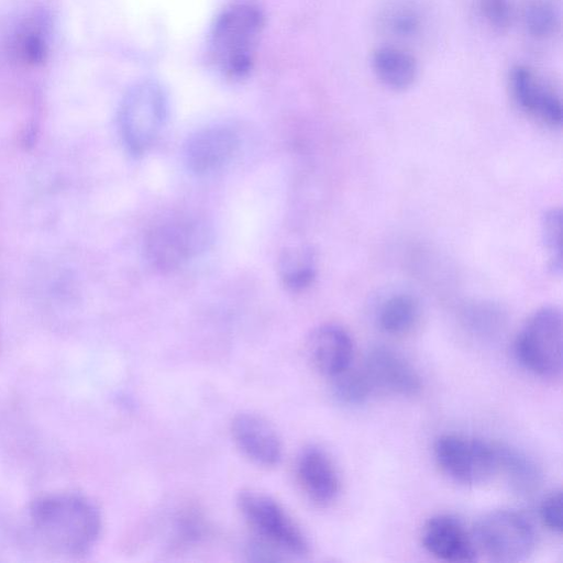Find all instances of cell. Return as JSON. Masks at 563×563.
Here are the masks:
<instances>
[{"mask_svg":"<svg viewBox=\"0 0 563 563\" xmlns=\"http://www.w3.org/2000/svg\"><path fill=\"white\" fill-rule=\"evenodd\" d=\"M514 354L522 367L543 377L555 378L562 372V314L547 306L533 312L518 332Z\"/></svg>","mask_w":563,"mask_h":563,"instance_id":"5","label":"cell"},{"mask_svg":"<svg viewBox=\"0 0 563 563\" xmlns=\"http://www.w3.org/2000/svg\"><path fill=\"white\" fill-rule=\"evenodd\" d=\"M478 12L495 32H506L514 19L512 0H477Z\"/></svg>","mask_w":563,"mask_h":563,"instance_id":"24","label":"cell"},{"mask_svg":"<svg viewBox=\"0 0 563 563\" xmlns=\"http://www.w3.org/2000/svg\"><path fill=\"white\" fill-rule=\"evenodd\" d=\"M377 19L378 26L387 35L411 40L426 29L428 11L421 0H387Z\"/></svg>","mask_w":563,"mask_h":563,"instance_id":"17","label":"cell"},{"mask_svg":"<svg viewBox=\"0 0 563 563\" xmlns=\"http://www.w3.org/2000/svg\"><path fill=\"white\" fill-rule=\"evenodd\" d=\"M521 21L526 33L538 41H547L556 35L561 27V5L559 0H525Z\"/></svg>","mask_w":563,"mask_h":563,"instance_id":"20","label":"cell"},{"mask_svg":"<svg viewBox=\"0 0 563 563\" xmlns=\"http://www.w3.org/2000/svg\"><path fill=\"white\" fill-rule=\"evenodd\" d=\"M243 518L260 541L279 554L305 556L309 553L307 537L273 497L258 490H242L236 499Z\"/></svg>","mask_w":563,"mask_h":563,"instance_id":"3","label":"cell"},{"mask_svg":"<svg viewBox=\"0 0 563 563\" xmlns=\"http://www.w3.org/2000/svg\"><path fill=\"white\" fill-rule=\"evenodd\" d=\"M35 536L51 550L81 554L98 540L101 516L97 507L78 494H54L36 499L30 509Z\"/></svg>","mask_w":563,"mask_h":563,"instance_id":"1","label":"cell"},{"mask_svg":"<svg viewBox=\"0 0 563 563\" xmlns=\"http://www.w3.org/2000/svg\"><path fill=\"white\" fill-rule=\"evenodd\" d=\"M421 543L433 556L446 562H473L476 560L474 540L455 517L439 514L429 518L421 530Z\"/></svg>","mask_w":563,"mask_h":563,"instance_id":"13","label":"cell"},{"mask_svg":"<svg viewBox=\"0 0 563 563\" xmlns=\"http://www.w3.org/2000/svg\"><path fill=\"white\" fill-rule=\"evenodd\" d=\"M307 350L313 367L330 379L349 369L353 362L352 338L338 324L317 328L308 340Z\"/></svg>","mask_w":563,"mask_h":563,"instance_id":"14","label":"cell"},{"mask_svg":"<svg viewBox=\"0 0 563 563\" xmlns=\"http://www.w3.org/2000/svg\"><path fill=\"white\" fill-rule=\"evenodd\" d=\"M371 67L378 81L395 91L410 88L419 75L416 57L410 52L394 45L375 48L371 56Z\"/></svg>","mask_w":563,"mask_h":563,"instance_id":"16","label":"cell"},{"mask_svg":"<svg viewBox=\"0 0 563 563\" xmlns=\"http://www.w3.org/2000/svg\"><path fill=\"white\" fill-rule=\"evenodd\" d=\"M296 477L306 496L321 506L331 504L340 492L339 474L332 460L317 446L306 448L299 454Z\"/></svg>","mask_w":563,"mask_h":563,"instance_id":"15","label":"cell"},{"mask_svg":"<svg viewBox=\"0 0 563 563\" xmlns=\"http://www.w3.org/2000/svg\"><path fill=\"white\" fill-rule=\"evenodd\" d=\"M498 473L505 475L509 485L517 492L527 494L536 489L541 472L536 462L523 452L497 445Z\"/></svg>","mask_w":563,"mask_h":563,"instance_id":"19","label":"cell"},{"mask_svg":"<svg viewBox=\"0 0 563 563\" xmlns=\"http://www.w3.org/2000/svg\"><path fill=\"white\" fill-rule=\"evenodd\" d=\"M239 147L236 132L227 125H211L195 132L184 146V162L196 175H208L225 166Z\"/></svg>","mask_w":563,"mask_h":563,"instance_id":"11","label":"cell"},{"mask_svg":"<svg viewBox=\"0 0 563 563\" xmlns=\"http://www.w3.org/2000/svg\"><path fill=\"white\" fill-rule=\"evenodd\" d=\"M539 515L544 527L555 534L562 533V492L554 489L549 493L539 507Z\"/></svg>","mask_w":563,"mask_h":563,"instance_id":"25","label":"cell"},{"mask_svg":"<svg viewBox=\"0 0 563 563\" xmlns=\"http://www.w3.org/2000/svg\"><path fill=\"white\" fill-rule=\"evenodd\" d=\"M509 88L515 102L527 115L549 128L561 126V98L536 70L526 65L514 66Z\"/></svg>","mask_w":563,"mask_h":563,"instance_id":"9","label":"cell"},{"mask_svg":"<svg viewBox=\"0 0 563 563\" xmlns=\"http://www.w3.org/2000/svg\"><path fill=\"white\" fill-rule=\"evenodd\" d=\"M168 115L163 87L144 80L129 90L121 104L119 122L123 142L135 156L146 153L159 136Z\"/></svg>","mask_w":563,"mask_h":563,"instance_id":"4","label":"cell"},{"mask_svg":"<svg viewBox=\"0 0 563 563\" xmlns=\"http://www.w3.org/2000/svg\"><path fill=\"white\" fill-rule=\"evenodd\" d=\"M420 306L416 297L407 292L388 296L379 305L377 322L379 328L390 335L410 332L418 323Z\"/></svg>","mask_w":563,"mask_h":563,"instance_id":"18","label":"cell"},{"mask_svg":"<svg viewBox=\"0 0 563 563\" xmlns=\"http://www.w3.org/2000/svg\"><path fill=\"white\" fill-rule=\"evenodd\" d=\"M231 435L241 453L256 465L273 467L283 456L282 441L263 417L241 412L231 421Z\"/></svg>","mask_w":563,"mask_h":563,"instance_id":"12","label":"cell"},{"mask_svg":"<svg viewBox=\"0 0 563 563\" xmlns=\"http://www.w3.org/2000/svg\"><path fill=\"white\" fill-rule=\"evenodd\" d=\"M211 241L206 221L196 217H176L154 225L145 238V256L162 272L180 267L203 252Z\"/></svg>","mask_w":563,"mask_h":563,"instance_id":"6","label":"cell"},{"mask_svg":"<svg viewBox=\"0 0 563 563\" xmlns=\"http://www.w3.org/2000/svg\"><path fill=\"white\" fill-rule=\"evenodd\" d=\"M331 380L335 398L344 405L364 404L374 393L362 369L350 367Z\"/></svg>","mask_w":563,"mask_h":563,"instance_id":"22","label":"cell"},{"mask_svg":"<svg viewBox=\"0 0 563 563\" xmlns=\"http://www.w3.org/2000/svg\"><path fill=\"white\" fill-rule=\"evenodd\" d=\"M432 451L440 470L460 484H483L498 473L497 445L481 439L445 433L437 438Z\"/></svg>","mask_w":563,"mask_h":563,"instance_id":"7","label":"cell"},{"mask_svg":"<svg viewBox=\"0 0 563 563\" xmlns=\"http://www.w3.org/2000/svg\"><path fill=\"white\" fill-rule=\"evenodd\" d=\"M542 240L548 253L550 267L560 273L562 269L561 257V210L552 208L542 218Z\"/></svg>","mask_w":563,"mask_h":563,"instance_id":"23","label":"cell"},{"mask_svg":"<svg viewBox=\"0 0 563 563\" xmlns=\"http://www.w3.org/2000/svg\"><path fill=\"white\" fill-rule=\"evenodd\" d=\"M361 369L373 391L411 397L419 394L422 387L421 378L413 366L387 346L372 347Z\"/></svg>","mask_w":563,"mask_h":563,"instance_id":"10","label":"cell"},{"mask_svg":"<svg viewBox=\"0 0 563 563\" xmlns=\"http://www.w3.org/2000/svg\"><path fill=\"white\" fill-rule=\"evenodd\" d=\"M264 26L262 11L240 2L223 9L209 34V54L214 67L224 76L240 79L251 70Z\"/></svg>","mask_w":563,"mask_h":563,"instance_id":"2","label":"cell"},{"mask_svg":"<svg viewBox=\"0 0 563 563\" xmlns=\"http://www.w3.org/2000/svg\"><path fill=\"white\" fill-rule=\"evenodd\" d=\"M278 266L284 285L292 291L307 288L316 276L313 254L305 246L285 250Z\"/></svg>","mask_w":563,"mask_h":563,"instance_id":"21","label":"cell"},{"mask_svg":"<svg viewBox=\"0 0 563 563\" xmlns=\"http://www.w3.org/2000/svg\"><path fill=\"white\" fill-rule=\"evenodd\" d=\"M474 538L490 560L503 563L527 560L536 548L537 539L529 520L511 509L493 510L479 518Z\"/></svg>","mask_w":563,"mask_h":563,"instance_id":"8","label":"cell"}]
</instances>
